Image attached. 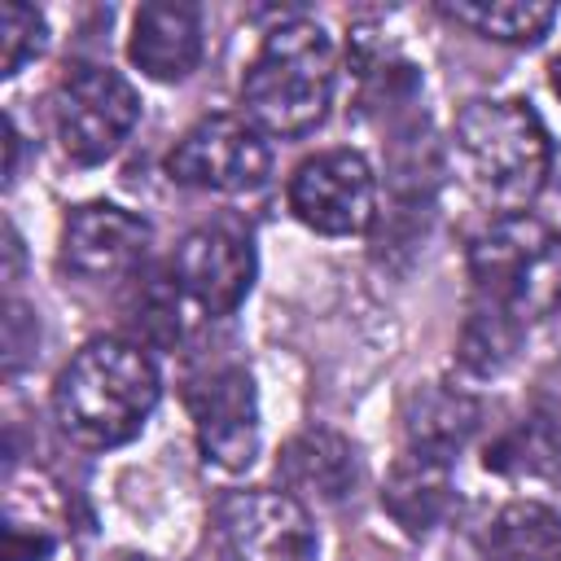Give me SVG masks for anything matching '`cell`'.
<instances>
[{
	"label": "cell",
	"instance_id": "obj_6",
	"mask_svg": "<svg viewBox=\"0 0 561 561\" xmlns=\"http://www.w3.org/2000/svg\"><path fill=\"white\" fill-rule=\"evenodd\" d=\"M219 561H320L311 513L289 491H228L215 508Z\"/></svg>",
	"mask_w": 561,
	"mask_h": 561
},
{
	"label": "cell",
	"instance_id": "obj_19",
	"mask_svg": "<svg viewBox=\"0 0 561 561\" xmlns=\"http://www.w3.org/2000/svg\"><path fill=\"white\" fill-rule=\"evenodd\" d=\"M548 79H552V92H557V96H561V57H557V61H552V70H548Z\"/></svg>",
	"mask_w": 561,
	"mask_h": 561
},
{
	"label": "cell",
	"instance_id": "obj_4",
	"mask_svg": "<svg viewBox=\"0 0 561 561\" xmlns=\"http://www.w3.org/2000/svg\"><path fill=\"white\" fill-rule=\"evenodd\" d=\"M337 88V53L320 22L289 18L272 26L245 66L241 105L259 131L302 136L311 131L333 101Z\"/></svg>",
	"mask_w": 561,
	"mask_h": 561
},
{
	"label": "cell",
	"instance_id": "obj_2",
	"mask_svg": "<svg viewBox=\"0 0 561 561\" xmlns=\"http://www.w3.org/2000/svg\"><path fill=\"white\" fill-rule=\"evenodd\" d=\"M451 149L465 188L500 215H526V206L543 193L552 171L548 127L522 96L469 101L456 114Z\"/></svg>",
	"mask_w": 561,
	"mask_h": 561
},
{
	"label": "cell",
	"instance_id": "obj_10",
	"mask_svg": "<svg viewBox=\"0 0 561 561\" xmlns=\"http://www.w3.org/2000/svg\"><path fill=\"white\" fill-rule=\"evenodd\" d=\"M171 285L202 316H232L254 285V250L232 228H197L171 259Z\"/></svg>",
	"mask_w": 561,
	"mask_h": 561
},
{
	"label": "cell",
	"instance_id": "obj_5",
	"mask_svg": "<svg viewBox=\"0 0 561 561\" xmlns=\"http://www.w3.org/2000/svg\"><path fill=\"white\" fill-rule=\"evenodd\" d=\"M48 114L61 153L79 167H96L114 158L118 145L131 136L140 118V96L118 70L96 61H75L61 70Z\"/></svg>",
	"mask_w": 561,
	"mask_h": 561
},
{
	"label": "cell",
	"instance_id": "obj_12",
	"mask_svg": "<svg viewBox=\"0 0 561 561\" xmlns=\"http://www.w3.org/2000/svg\"><path fill=\"white\" fill-rule=\"evenodd\" d=\"M127 57L140 75L158 83H180L202 61V18L193 4L175 0H149L131 18Z\"/></svg>",
	"mask_w": 561,
	"mask_h": 561
},
{
	"label": "cell",
	"instance_id": "obj_7",
	"mask_svg": "<svg viewBox=\"0 0 561 561\" xmlns=\"http://www.w3.org/2000/svg\"><path fill=\"white\" fill-rule=\"evenodd\" d=\"M272 149L263 131L237 114H210L193 123L167 153V175L184 188L206 193H250L267 180Z\"/></svg>",
	"mask_w": 561,
	"mask_h": 561
},
{
	"label": "cell",
	"instance_id": "obj_1",
	"mask_svg": "<svg viewBox=\"0 0 561 561\" xmlns=\"http://www.w3.org/2000/svg\"><path fill=\"white\" fill-rule=\"evenodd\" d=\"M469 320L460 333V359L469 373H500L530 320H543L561 302V232L535 215H500L469 245Z\"/></svg>",
	"mask_w": 561,
	"mask_h": 561
},
{
	"label": "cell",
	"instance_id": "obj_3",
	"mask_svg": "<svg viewBox=\"0 0 561 561\" xmlns=\"http://www.w3.org/2000/svg\"><path fill=\"white\" fill-rule=\"evenodd\" d=\"M162 377L153 359L123 337H92L53 386V412L66 438L105 451L131 443L153 416Z\"/></svg>",
	"mask_w": 561,
	"mask_h": 561
},
{
	"label": "cell",
	"instance_id": "obj_14",
	"mask_svg": "<svg viewBox=\"0 0 561 561\" xmlns=\"http://www.w3.org/2000/svg\"><path fill=\"white\" fill-rule=\"evenodd\" d=\"M276 473L294 500L307 495L320 504H337L355 486V447L333 430H302L285 443Z\"/></svg>",
	"mask_w": 561,
	"mask_h": 561
},
{
	"label": "cell",
	"instance_id": "obj_16",
	"mask_svg": "<svg viewBox=\"0 0 561 561\" xmlns=\"http://www.w3.org/2000/svg\"><path fill=\"white\" fill-rule=\"evenodd\" d=\"M482 561H561V513L539 500H508L478 539Z\"/></svg>",
	"mask_w": 561,
	"mask_h": 561
},
{
	"label": "cell",
	"instance_id": "obj_15",
	"mask_svg": "<svg viewBox=\"0 0 561 561\" xmlns=\"http://www.w3.org/2000/svg\"><path fill=\"white\" fill-rule=\"evenodd\" d=\"M478 425V403L460 390L447 386H416L403 403V434H408V451H425L438 460H451L465 438Z\"/></svg>",
	"mask_w": 561,
	"mask_h": 561
},
{
	"label": "cell",
	"instance_id": "obj_8",
	"mask_svg": "<svg viewBox=\"0 0 561 561\" xmlns=\"http://www.w3.org/2000/svg\"><path fill=\"white\" fill-rule=\"evenodd\" d=\"M289 210L320 237H355L377 215V180L364 153L324 149L294 167Z\"/></svg>",
	"mask_w": 561,
	"mask_h": 561
},
{
	"label": "cell",
	"instance_id": "obj_9",
	"mask_svg": "<svg viewBox=\"0 0 561 561\" xmlns=\"http://www.w3.org/2000/svg\"><path fill=\"white\" fill-rule=\"evenodd\" d=\"M197 447L219 469H245L259 456V394L241 364L210 368L184 390Z\"/></svg>",
	"mask_w": 561,
	"mask_h": 561
},
{
	"label": "cell",
	"instance_id": "obj_17",
	"mask_svg": "<svg viewBox=\"0 0 561 561\" xmlns=\"http://www.w3.org/2000/svg\"><path fill=\"white\" fill-rule=\"evenodd\" d=\"M443 13L478 31L482 39H500V44H535L557 22V9L535 0H451L443 4Z\"/></svg>",
	"mask_w": 561,
	"mask_h": 561
},
{
	"label": "cell",
	"instance_id": "obj_11",
	"mask_svg": "<svg viewBox=\"0 0 561 561\" xmlns=\"http://www.w3.org/2000/svg\"><path fill=\"white\" fill-rule=\"evenodd\" d=\"M149 224L114 202H88L66 215L61 228V263L75 276L88 280H110L131 267H140L149 250Z\"/></svg>",
	"mask_w": 561,
	"mask_h": 561
},
{
	"label": "cell",
	"instance_id": "obj_13",
	"mask_svg": "<svg viewBox=\"0 0 561 561\" xmlns=\"http://www.w3.org/2000/svg\"><path fill=\"white\" fill-rule=\"evenodd\" d=\"M381 508L394 517V526L412 539L430 535L451 513V460L403 451L381 486Z\"/></svg>",
	"mask_w": 561,
	"mask_h": 561
},
{
	"label": "cell",
	"instance_id": "obj_18",
	"mask_svg": "<svg viewBox=\"0 0 561 561\" xmlns=\"http://www.w3.org/2000/svg\"><path fill=\"white\" fill-rule=\"evenodd\" d=\"M48 44V22L35 4L4 0L0 4V75L13 79L26 61H35Z\"/></svg>",
	"mask_w": 561,
	"mask_h": 561
}]
</instances>
